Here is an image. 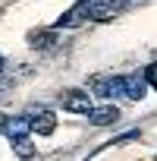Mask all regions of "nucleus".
<instances>
[{
  "label": "nucleus",
  "mask_w": 157,
  "mask_h": 161,
  "mask_svg": "<svg viewBox=\"0 0 157 161\" xmlns=\"http://www.w3.org/2000/svg\"><path fill=\"white\" fill-rule=\"evenodd\" d=\"M88 10H91V0H78L72 10H66V13L57 19V29H75V25L88 22V19H91V16H88Z\"/></svg>",
  "instance_id": "1"
},
{
  "label": "nucleus",
  "mask_w": 157,
  "mask_h": 161,
  "mask_svg": "<svg viewBox=\"0 0 157 161\" xmlns=\"http://www.w3.org/2000/svg\"><path fill=\"white\" fill-rule=\"evenodd\" d=\"M60 104H63L66 111H72V114H85V117L94 111L88 92H75V89H72V92H63V95H60Z\"/></svg>",
  "instance_id": "2"
},
{
  "label": "nucleus",
  "mask_w": 157,
  "mask_h": 161,
  "mask_svg": "<svg viewBox=\"0 0 157 161\" xmlns=\"http://www.w3.org/2000/svg\"><path fill=\"white\" fill-rule=\"evenodd\" d=\"M123 7H126V0H91V10H88V16H91L94 22H104V19L116 16Z\"/></svg>",
  "instance_id": "3"
},
{
  "label": "nucleus",
  "mask_w": 157,
  "mask_h": 161,
  "mask_svg": "<svg viewBox=\"0 0 157 161\" xmlns=\"http://www.w3.org/2000/svg\"><path fill=\"white\" fill-rule=\"evenodd\" d=\"M123 82H126V98L129 101H141L144 98V92H148L144 73H129V76H123Z\"/></svg>",
  "instance_id": "4"
},
{
  "label": "nucleus",
  "mask_w": 157,
  "mask_h": 161,
  "mask_svg": "<svg viewBox=\"0 0 157 161\" xmlns=\"http://www.w3.org/2000/svg\"><path fill=\"white\" fill-rule=\"evenodd\" d=\"M116 120H119V108L116 104H101V108H94L88 114V123H94V126H110Z\"/></svg>",
  "instance_id": "5"
},
{
  "label": "nucleus",
  "mask_w": 157,
  "mask_h": 161,
  "mask_svg": "<svg viewBox=\"0 0 157 161\" xmlns=\"http://www.w3.org/2000/svg\"><path fill=\"white\" fill-rule=\"evenodd\" d=\"M57 29H38V32H28V41H32V47H38V51H50V47H57Z\"/></svg>",
  "instance_id": "6"
},
{
  "label": "nucleus",
  "mask_w": 157,
  "mask_h": 161,
  "mask_svg": "<svg viewBox=\"0 0 157 161\" xmlns=\"http://www.w3.org/2000/svg\"><path fill=\"white\" fill-rule=\"evenodd\" d=\"M28 123H32V130L41 133V136H50V133L57 130V117H53V111H38Z\"/></svg>",
  "instance_id": "7"
},
{
  "label": "nucleus",
  "mask_w": 157,
  "mask_h": 161,
  "mask_svg": "<svg viewBox=\"0 0 157 161\" xmlns=\"http://www.w3.org/2000/svg\"><path fill=\"white\" fill-rule=\"evenodd\" d=\"M28 130H32V123L25 120V117H7V126H3V133L16 142V139H28Z\"/></svg>",
  "instance_id": "8"
},
{
  "label": "nucleus",
  "mask_w": 157,
  "mask_h": 161,
  "mask_svg": "<svg viewBox=\"0 0 157 161\" xmlns=\"http://www.w3.org/2000/svg\"><path fill=\"white\" fill-rule=\"evenodd\" d=\"M88 92L94 98H113L110 95V76H91L88 79Z\"/></svg>",
  "instance_id": "9"
},
{
  "label": "nucleus",
  "mask_w": 157,
  "mask_h": 161,
  "mask_svg": "<svg viewBox=\"0 0 157 161\" xmlns=\"http://www.w3.org/2000/svg\"><path fill=\"white\" fill-rule=\"evenodd\" d=\"M13 148H16V155H19V158H25V161H28V158H35V145H32V139H16V142H13Z\"/></svg>",
  "instance_id": "10"
},
{
  "label": "nucleus",
  "mask_w": 157,
  "mask_h": 161,
  "mask_svg": "<svg viewBox=\"0 0 157 161\" xmlns=\"http://www.w3.org/2000/svg\"><path fill=\"white\" fill-rule=\"evenodd\" d=\"M144 79H148V86H151V89H157V60L144 69Z\"/></svg>",
  "instance_id": "11"
},
{
  "label": "nucleus",
  "mask_w": 157,
  "mask_h": 161,
  "mask_svg": "<svg viewBox=\"0 0 157 161\" xmlns=\"http://www.w3.org/2000/svg\"><path fill=\"white\" fill-rule=\"evenodd\" d=\"M3 126H7V117H3V114H0V130H3Z\"/></svg>",
  "instance_id": "12"
},
{
  "label": "nucleus",
  "mask_w": 157,
  "mask_h": 161,
  "mask_svg": "<svg viewBox=\"0 0 157 161\" xmlns=\"http://www.w3.org/2000/svg\"><path fill=\"white\" fill-rule=\"evenodd\" d=\"M0 69H3V57H0Z\"/></svg>",
  "instance_id": "13"
}]
</instances>
